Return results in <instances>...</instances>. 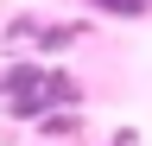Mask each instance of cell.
I'll list each match as a JSON object with an SVG mask.
<instances>
[{
    "label": "cell",
    "mask_w": 152,
    "mask_h": 146,
    "mask_svg": "<svg viewBox=\"0 0 152 146\" xmlns=\"http://www.w3.org/2000/svg\"><path fill=\"white\" fill-rule=\"evenodd\" d=\"M38 127H45L51 140H70V134H83V108H51Z\"/></svg>",
    "instance_id": "obj_4"
},
{
    "label": "cell",
    "mask_w": 152,
    "mask_h": 146,
    "mask_svg": "<svg viewBox=\"0 0 152 146\" xmlns=\"http://www.w3.org/2000/svg\"><path fill=\"white\" fill-rule=\"evenodd\" d=\"M76 7L102 13V19H127V26H140V19H152V0H76Z\"/></svg>",
    "instance_id": "obj_3"
},
{
    "label": "cell",
    "mask_w": 152,
    "mask_h": 146,
    "mask_svg": "<svg viewBox=\"0 0 152 146\" xmlns=\"http://www.w3.org/2000/svg\"><path fill=\"white\" fill-rule=\"evenodd\" d=\"M83 19H57V26H38V38H32V51L38 57H51V51H70V45H83Z\"/></svg>",
    "instance_id": "obj_2"
},
{
    "label": "cell",
    "mask_w": 152,
    "mask_h": 146,
    "mask_svg": "<svg viewBox=\"0 0 152 146\" xmlns=\"http://www.w3.org/2000/svg\"><path fill=\"white\" fill-rule=\"evenodd\" d=\"M114 146H121V140H114Z\"/></svg>",
    "instance_id": "obj_6"
},
{
    "label": "cell",
    "mask_w": 152,
    "mask_h": 146,
    "mask_svg": "<svg viewBox=\"0 0 152 146\" xmlns=\"http://www.w3.org/2000/svg\"><path fill=\"white\" fill-rule=\"evenodd\" d=\"M0 108H7L13 121H45L51 108H83V83H76L64 64H45L32 51V57L0 64Z\"/></svg>",
    "instance_id": "obj_1"
},
{
    "label": "cell",
    "mask_w": 152,
    "mask_h": 146,
    "mask_svg": "<svg viewBox=\"0 0 152 146\" xmlns=\"http://www.w3.org/2000/svg\"><path fill=\"white\" fill-rule=\"evenodd\" d=\"M7 38H13V45H19V38H26V45H32V38H38V13H19V19L7 26Z\"/></svg>",
    "instance_id": "obj_5"
}]
</instances>
